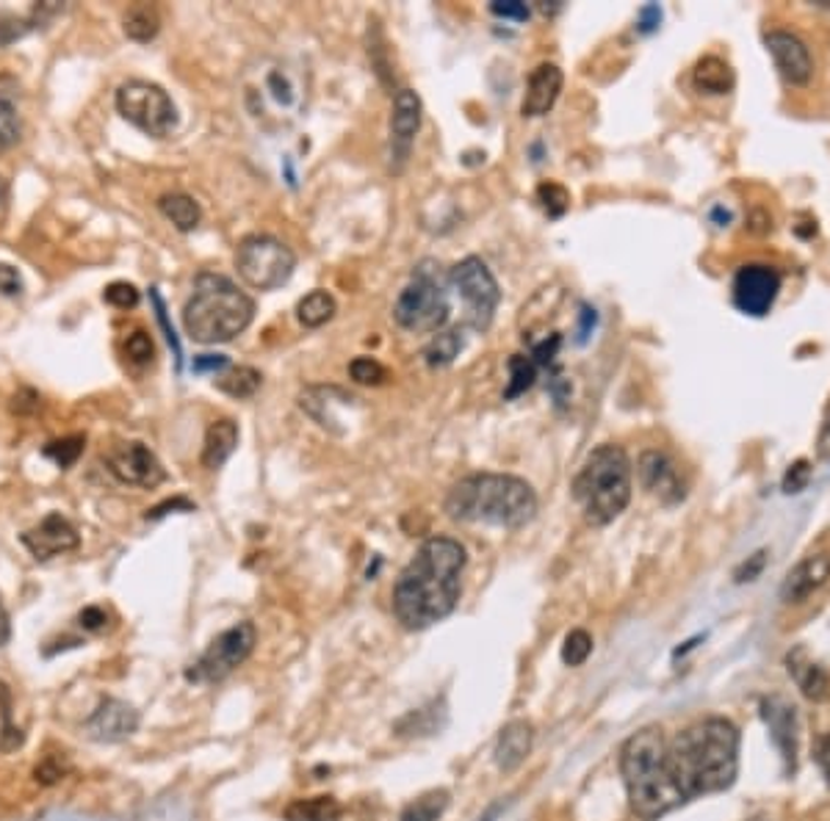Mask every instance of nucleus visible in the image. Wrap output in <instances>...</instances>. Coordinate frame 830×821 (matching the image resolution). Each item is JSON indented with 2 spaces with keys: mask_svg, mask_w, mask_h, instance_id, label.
<instances>
[{
  "mask_svg": "<svg viewBox=\"0 0 830 821\" xmlns=\"http://www.w3.org/2000/svg\"><path fill=\"white\" fill-rule=\"evenodd\" d=\"M466 565V547L452 536H432L419 547L394 587V614L407 631H424L455 612Z\"/></svg>",
  "mask_w": 830,
  "mask_h": 821,
  "instance_id": "obj_1",
  "label": "nucleus"
},
{
  "mask_svg": "<svg viewBox=\"0 0 830 821\" xmlns=\"http://www.w3.org/2000/svg\"><path fill=\"white\" fill-rule=\"evenodd\" d=\"M667 761L684 799L729 792L739 774V731L723 716L698 722L670 741Z\"/></svg>",
  "mask_w": 830,
  "mask_h": 821,
  "instance_id": "obj_2",
  "label": "nucleus"
},
{
  "mask_svg": "<svg viewBox=\"0 0 830 821\" xmlns=\"http://www.w3.org/2000/svg\"><path fill=\"white\" fill-rule=\"evenodd\" d=\"M446 512L460 523L524 529L538 515V495L532 484L509 473H473L448 490Z\"/></svg>",
  "mask_w": 830,
  "mask_h": 821,
  "instance_id": "obj_3",
  "label": "nucleus"
},
{
  "mask_svg": "<svg viewBox=\"0 0 830 821\" xmlns=\"http://www.w3.org/2000/svg\"><path fill=\"white\" fill-rule=\"evenodd\" d=\"M621 774L628 805L642 821H659L684 805L667 761V738L659 727H642L621 747Z\"/></svg>",
  "mask_w": 830,
  "mask_h": 821,
  "instance_id": "obj_4",
  "label": "nucleus"
},
{
  "mask_svg": "<svg viewBox=\"0 0 830 821\" xmlns=\"http://www.w3.org/2000/svg\"><path fill=\"white\" fill-rule=\"evenodd\" d=\"M255 318V302L221 274L203 271L185 299L183 329L197 343H228Z\"/></svg>",
  "mask_w": 830,
  "mask_h": 821,
  "instance_id": "obj_5",
  "label": "nucleus"
},
{
  "mask_svg": "<svg viewBox=\"0 0 830 821\" xmlns=\"http://www.w3.org/2000/svg\"><path fill=\"white\" fill-rule=\"evenodd\" d=\"M570 490L587 523L610 526L631 500V459L615 443H603L587 454Z\"/></svg>",
  "mask_w": 830,
  "mask_h": 821,
  "instance_id": "obj_6",
  "label": "nucleus"
},
{
  "mask_svg": "<svg viewBox=\"0 0 830 821\" xmlns=\"http://www.w3.org/2000/svg\"><path fill=\"white\" fill-rule=\"evenodd\" d=\"M432 263H421L399 293L394 304V318L401 329L416 335H437L452 316V299H448V277L430 268Z\"/></svg>",
  "mask_w": 830,
  "mask_h": 821,
  "instance_id": "obj_7",
  "label": "nucleus"
},
{
  "mask_svg": "<svg viewBox=\"0 0 830 821\" xmlns=\"http://www.w3.org/2000/svg\"><path fill=\"white\" fill-rule=\"evenodd\" d=\"M302 102H305V95H302L297 75L282 64H266L246 84V106L263 125H272V122L288 125L299 117Z\"/></svg>",
  "mask_w": 830,
  "mask_h": 821,
  "instance_id": "obj_8",
  "label": "nucleus"
},
{
  "mask_svg": "<svg viewBox=\"0 0 830 821\" xmlns=\"http://www.w3.org/2000/svg\"><path fill=\"white\" fill-rule=\"evenodd\" d=\"M448 288L460 297L462 302V324L477 333H488L493 318H496L502 291L482 257H462L460 263L448 268Z\"/></svg>",
  "mask_w": 830,
  "mask_h": 821,
  "instance_id": "obj_9",
  "label": "nucleus"
},
{
  "mask_svg": "<svg viewBox=\"0 0 830 821\" xmlns=\"http://www.w3.org/2000/svg\"><path fill=\"white\" fill-rule=\"evenodd\" d=\"M236 268H239L241 280L255 291H275L291 280L297 255L291 252V246L282 244L275 236L255 232V236L241 239L239 250H236Z\"/></svg>",
  "mask_w": 830,
  "mask_h": 821,
  "instance_id": "obj_10",
  "label": "nucleus"
},
{
  "mask_svg": "<svg viewBox=\"0 0 830 821\" xmlns=\"http://www.w3.org/2000/svg\"><path fill=\"white\" fill-rule=\"evenodd\" d=\"M117 111L122 113V120L153 138H167L178 128V108L172 97L158 84L139 77L125 81L117 89Z\"/></svg>",
  "mask_w": 830,
  "mask_h": 821,
  "instance_id": "obj_11",
  "label": "nucleus"
},
{
  "mask_svg": "<svg viewBox=\"0 0 830 821\" xmlns=\"http://www.w3.org/2000/svg\"><path fill=\"white\" fill-rule=\"evenodd\" d=\"M255 639L257 631L250 619L236 623L233 628L221 631L219 637L208 644V650H205L197 664L185 673V678L192 680V684H219V680L233 675L236 669L250 659V653L255 650Z\"/></svg>",
  "mask_w": 830,
  "mask_h": 821,
  "instance_id": "obj_12",
  "label": "nucleus"
},
{
  "mask_svg": "<svg viewBox=\"0 0 830 821\" xmlns=\"http://www.w3.org/2000/svg\"><path fill=\"white\" fill-rule=\"evenodd\" d=\"M731 293H734L736 310H742L745 316L761 318L770 313L781 293V274L765 263H747L736 271Z\"/></svg>",
  "mask_w": 830,
  "mask_h": 821,
  "instance_id": "obj_13",
  "label": "nucleus"
},
{
  "mask_svg": "<svg viewBox=\"0 0 830 821\" xmlns=\"http://www.w3.org/2000/svg\"><path fill=\"white\" fill-rule=\"evenodd\" d=\"M106 464L122 484H131V487L153 490L167 482L161 459L149 451L144 443H120V446L108 451Z\"/></svg>",
  "mask_w": 830,
  "mask_h": 821,
  "instance_id": "obj_14",
  "label": "nucleus"
},
{
  "mask_svg": "<svg viewBox=\"0 0 830 821\" xmlns=\"http://www.w3.org/2000/svg\"><path fill=\"white\" fill-rule=\"evenodd\" d=\"M761 720L770 731L772 745L781 752L786 772L797 769V747H801V720H797L795 702L783 695H770L761 700Z\"/></svg>",
  "mask_w": 830,
  "mask_h": 821,
  "instance_id": "obj_15",
  "label": "nucleus"
},
{
  "mask_svg": "<svg viewBox=\"0 0 830 821\" xmlns=\"http://www.w3.org/2000/svg\"><path fill=\"white\" fill-rule=\"evenodd\" d=\"M767 50H770L775 70L781 72L783 81L792 86H808L814 77V56L808 45L792 31H770L765 36Z\"/></svg>",
  "mask_w": 830,
  "mask_h": 821,
  "instance_id": "obj_16",
  "label": "nucleus"
},
{
  "mask_svg": "<svg viewBox=\"0 0 830 821\" xmlns=\"http://www.w3.org/2000/svg\"><path fill=\"white\" fill-rule=\"evenodd\" d=\"M421 117H424L421 97L407 86L396 92L394 111H390V158L396 161V172L410 158L412 142H416V133L421 128Z\"/></svg>",
  "mask_w": 830,
  "mask_h": 821,
  "instance_id": "obj_17",
  "label": "nucleus"
},
{
  "mask_svg": "<svg viewBox=\"0 0 830 821\" xmlns=\"http://www.w3.org/2000/svg\"><path fill=\"white\" fill-rule=\"evenodd\" d=\"M23 545L28 547L31 556L39 562H48L53 556L67 554V551H75L81 545V536L75 531V526L67 518H61L59 512H50L48 518L39 520L34 529L23 531Z\"/></svg>",
  "mask_w": 830,
  "mask_h": 821,
  "instance_id": "obj_18",
  "label": "nucleus"
},
{
  "mask_svg": "<svg viewBox=\"0 0 830 821\" xmlns=\"http://www.w3.org/2000/svg\"><path fill=\"white\" fill-rule=\"evenodd\" d=\"M86 736L95 738V741H106V745H115V741H125L128 736H133L139 727V711L133 705L122 700H103L95 709V714L86 720Z\"/></svg>",
  "mask_w": 830,
  "mask_h": 821,
  "instance_id": "obj_19",
  "label": "nucleus"
},
{
  "mask_svg": "<svg viewBox=\"0 0 830 821\" xmlns=\"http://www.w3.org/2000/svg\"><path fill=\"white\" fill-rule=\"evenodd\" d=\"M565 86V72L551 61H543L532 70L529 81H526L524 102H520V113L524 117H545L551 108L556 106Z\"/></svg>",
  "mask_w": 830,
  "mask_h": 821,
  "instance_id": "obj_20",
  "label": "nucleus"
},
{
  "mask_svg": "<svg viewBox=\"0 0 830 821\" xmlns=\"http://www.w3.org/2000/svg\"><path fill=\"white\" fill-rule=\"evenodd\" d=\"M637 473L642 487H646L648 493L659 495L664 504H678V500H684V495H687L684 493L682 479H678V471H675L673 459L664 451L642 454L637 464Z\"/></svg>",
  "mask_w": 830,
  "mask_h": 821,
  "instance_id": "obj_21",
  "label": "nucleus"
},
{
  "mask_svg": "<svg viewBox=\"0 0 830 821\" xmlns=\"http://www.w3.org/2000/svg\"><path fill=\"white\" fill-rule=\"evenodd\" d=\"M830 578V554H811L803 562H797L792 570L786 572L781 583V601L783 603H803L822 590Z\"/></svg>",
  "mask_w": 830,
  "mask_h": 821,
  "instance_id": "obj_22",
  "label": "nucleus"
},
{
  "mask_svg": "<svg viewBox=\"0 0 830 821\" xmlns=\"http://www.w3.org/2000/svg\"><path fill=\"white\" fill-rule=\"evenodd\" d=\"M532 741L534 731L526 720H513L509 725H504L502 733H498L496 750H493V761H496L498 772H515L532 752Z\"/></svg>",
  "mask_w": 830,
  "mask_h": 821,
  "instance_id": "obj_23",
  "label": "nucleus"
},
{
  "mask_svg": "<svg viewBox=\"0 0 830 821\" xmlns=\"http://www.w3.org/2000/svg\"><path fill=\"white\" fill-rule=\"evenodd\" d=\"M786 669L789 675L795 678L797 689H801L808 700L811 702L830 700V673L808 659L806 648H795L786 655Z\"/></svg>",
  "mask_w": 830,
  "mask_h": 821,
  "instance_id": "obj_24",
  "label": "nucleus"
},
{
  "mask_svg": "<svg viewBox=\"0 0 830 821\" xmlns=\"http://www.w3.org/2000/svg\"><path fill=\"white\" fill-rule=\"evenodd\" d=\"M236 446H239V423L230 421V418L214 421L208 426V432H205L203 468H208V471L221 468V464L233 457Z\"/></svg>",
  "mask_w": 830,
  "mask_h": 821,
  "instance_id": "obj_25",
  "label": "nucleus"
},
{
  "mask_svg": "<svg viewBox=\"0 0 830 821\" xmlns=\"http://www.w3.org/2000/svg\"><path fill=\"white\" fill-rule=\"evenodd\" d=\"M695 89L703 95H729L736 84V75L731 64L720 56H703L693 70Z\"/></svg>",
  "mask_w": 830,
  "mask_h": 821,
  "instance_id": "obj_26",
  "label": "nucleus"
},
{
  "mask_svg": "<svg viewBox=\"0 0 830 821\" xmlns=\"http://www.w3.org/2000/svg\"><path fill=\"white\" fill-rule=\"evenodd\" d=\"M20 138L17 84L12 77H0V153L14 147Z\"/></svg>",
  "mask_w": 830,
  "mask_h": 821,
  "instance_id": "obj_27",
  "label": "nucleus"
},
{
  "mask_svg": "<svg viewBox=\"0 0 830 821\" xmlns=\"http://www.w3.org/2000/svg\"><path fill=\"white\" fill-rule=\"evenodd\" d=\"M344 808L335 797H308V799H293L286 810H282V819L286 821H338L341 819Z\"/></svg>",
  "mask_w": 830,
  "mask_h": 821,
  "instance_id": "obj_28",
  "label": "nucleus"
},
{
  "mask_svg": "<svg viewBox=\"0 0 830 821\" xmlns=\"http://www.w3.org/2000/svg\"><path fill=\"white\" fill-rule=\"evenodd\" d=\"M158 210H161L180 232H192L194 227L200 225V205L194 203V197L180 194V191L164 194V197L158 200Z\"/></svg>",
  "mask_w": 830,
  "mask_h": 821,
  "instance_id": "obj_29",
  "label": "nucleus"
},
{
  "mask_svg": "<svg viewBox=\"0 0 830 821\" xmlns=\"http://www.w3.org/2000/svg\"><path fill=\"white\" fill-rule=\"evenodd\" d=\"M122 28H125L128 39L133 43H149L156 39V34L161 31V17H158L156 7H147V3H136L125 12L122 17Z\"/></svg>",
  "mask_w": 830,
  "mask_h": 821,
  "instance_id": "obj_30",
  "label": "nucleus"
},
{
  "mask_svg": "<svg viewBox=\"0 0 830 821\" xmlns=\"http://www.w3.org/2000/svg\"><path fill=\"white\" fill-rule=\"evenodd\" d=\"M335 310H338V304H335L333 293L327 291H311L308 297L299 299L297 304V318L302 327L308 329H318L324 327V324L329 322V318L335 316Z\"/></svg>",
  "mask_w": 830,
  "mask_h": 821,
  "instance_id": "obj_31",
  "label": "nucleus"
},
{
  "mask_svg": "<svg viewBox=\"0 0 830 821\" xmlns=\"http://www.w3.org/2000/svg\"><path fill=\"white\" fill-rule=\"evenodd\" d=\"M261 371L250 369V365H230L225 374H216L214 385L219 387L221 394L233 396V399H250V396L257 394V387H261Z\"/></svg>",
  "mask_w": 830,
  "mask_h": 821,
  "instance_id": "obj_32",
  "label": "nucleus"
},
{
  "mask_svg": "<svg viewBox=\"0 0 830 821\" xmlns=\"http://www.w3.org/2000/svg\"><path fill=\"white\" fill-rule=\"evenodd\" d=\"M59 7H50V3H43V7H34V12L28 17H17L12 12H0V48L3 45H12L14 39H23L28 31H34L36 25L43 23L45 14H56Z\"/></svg>",
  "mask_w": 830,
  "mask_h": 821,
  "instance_id": "obj_33",
  "label": "nucleus"
},
{
  "mask_svg": "<svg viewBox=\"0 0 830 821\" xmlns=\"http://www.w3.org/2000/svg\"><path fill=\"white\" fill-rule=\"evenodd\" d=\"M448 802H452V794H448L446 788L426 792L421 794L416 802H410L405 810H401L399 821H437L443 813H446Z\"/></svg>",
  "mask_w": 830,
  "mask_h": 821,
  "instance_id": "obj_34",
  "label": "nucleus"
},
{
  "mask_svg": "<svg viewBox=\"0 0 830 821\" xmlns=\"http://www.w3.org/2000/svg\"><path fill=\"white\" fill-rule=\"evenodd\" d=\"M507 365H509V385L507 390H504V399L513 401L534 385V379H538V363H534L532 358H526V354H513Z\"/></svg>",
  "mask_w": 830,
  "mask_h": 821,
  "instance_id": "obj_35",
  "label": "nucleus"
},
{
  "mask_svg": "<svg viewBox=\"0 0 830 821\" xmlns=\"http://www.w3.org/2000/svg\"><path fill=\"white\" fill-rule=\"evenodd\" d=\"M462 349V338L457 329H448V333H437L432 338V343L424 349V358L430 369H443V365L455 363V358Z\"/></svg>",
  "mask_w": 830,
  "mask_h": 821,
  "instance_id": "obj_36",
  "label": "nucleus"
},
{
  "mask_svg": "<svg viewBox=\"0 0 830 821\" xmlns=\"http://www.w3.org/2000/svg\"><path fill=\"white\" fill-rule=\"evenodd\" d=\"M437 702H432L430 709H419V711H412V714H407L405 720L396 725V733L399 736H432V733H437L443 727V722H437ZM441 716H446L441 711Z\"/></svg>",
  "mask_w": 830,
  "mask_h": 821,
  "instance_id": "obj_37",
  "label": "nucleus"
},
{
  "mask_svg": "<svg viewBox=\"0 0 830 821\" xmlns=\"http://www.w3.org/2000/svg\"><path fill=\"white\" fill-rule=\"evenodd\" d=\"M84 446H86L84 435H70V437H61V440L48 443L43 454L48 459H53L59 468H72V464L79 462L81 454H84Z\"/></svg>",
  "mask_w": 830,
  "mask_h": 821,
  "instance_id": "obj_38",
  "label": "nucleus"
},
{
  "mask_svg": "<svg viewBox=\"0 0 830 821\" xmlns=\"http://www.w3.org/2000/svg\"><path fill=\"white\" fill-rule=\"evenodd\" d=\"M592 653V637L581 628L570 631L565 637V644H562V661L568 664V667H581Z\"/></svg>",
  "mask_w": 830,
  "mask_h": 821,
  "instance_id": "obj_39",
  "label": "nucleus"
},
{
  "mask_svg": "<svg viewBox=\"0 0 830 821\" xmlns=\"http://www.w3.org/2000/svg\"><path fill=\"white\" fill-rule=\"evenodd\" d=\"M538 203L543 205L545 214H549L551 219H560V216L570 208V194H568V189H565V185L551 183L549 180V183H540Z\"/></svg>",
  "mask_w": 830,
  "mask_h": 821,
  "instance_id": "obj_40",
  "label": "nucleus"
},
{
  "mask_svg": "<svg viewBox=\"0 0 830 821\" xmlns=\"http://www.w3.org/2000/svg\"><path fill=\"white\" fill-rule=\"evenodd\" d=\"M349 376L360 385H383L388 379V369L383 363H376L374 358H354L349 363Z\"/></svg>",
  "mask_w": 830,
  "mask_h": 821,
  "instance_id": "obj_41",
  "label": "nucleus"
},
{
  "mask_svg": "<svg viewBox=\"0 0 830 821\" xmlns=\"http://www.w3.org/2000/svg\"><path fill=\"white\" fill-rule=\"evenodd\" d=\"M125 354H128V360H131V363H136V365L153 363V358H156V346H153V338H149L144 329H136L133 335H128Z\"/></svg>",
  "mask_w": 830,
  "mask_h": 821,
  "instance_id": "obj_42",
  "label": "nucleus"
},
{
  "mask_svg": "<svg viewBox=\"0 0 830 821\" xmlns=\"http://www.w3.org/2000/svg\"><path fill=\"white\" fill-rule=\"evenodd\" d=\"M811 462L808 459H795V462L789 464L786 473H783V493L786 495H797L808 487L811 482Z\"/></svg>",
  "mask_w": 830,
  "mask_h": 821,
  "instance_id": "obj_43",
  "label": "nucleus"
},
{
  "mask_svg": "<svg viewBox=\"0 0 830 821\" xmlns=\"http://www.w3.org/2000/svg\"><path fill=\"white\" fill-rule=\"evenodd\" d=\"M103 299H106L111 307L128 310V307H136L139 304V291H136V286H131V282H111V286L103 291Z\"/></svg>",
  "mask_w": 830,
  "mask_h": 821,
  "instance_id": "obj_44",
  "label": "nucleus"
},
{
  "mask_svg": "<svg viewBox=\"0 0 830 821\" xmlns=\"http://www.w3.org/2000/svg\"><path fill=\"white\" fill-rule=\"evenodd\" d=\"M70 772V763H67L64 756H48L43 758V763L34 769V777L39 780V783H45V786H50V783H59L64 774Z\"/></svg>",
  "mask_w": 830,
  "mask_h": 821,
  "instance_id": "obj_45",
  "label": "nucleus"
},
{
  "mask_svg": "<svg viewBox=\"0 0 830 821\" xmlns=\"http://www.w3.org/2000/svg\"><path fill=\"white\" fill-rule=\"evenodd\" d=\"M765 567H767V551H756V554L747 556V559L742 562L739 567H736V570H734V581L736 583L756 581V578H759L761 572H765Z\"/></svg>",
  "mask_w": 830,
  "mask_h": 821,
  "instance_id": "obj_46",
  "label": "nucleus"
},
{
  "mask_svg": "<svg viewBox=\"0 0 830 821\" xmlns=\"http://www.w3.org/2000/svg\"><path fill=\"white\" fill-rule=\"evenodd\" d=\"M490 12L504 20H520V23L529 20V7L518 0H496V3H490Z\"/></svg>",
  "mask_w": 830,
  "mask_h": 821,
  "instance_id": "obj_47",
  "label": "nucleus"
},
{
  "mask_svg": "<svg viewBox=\"0 0 830 821\" xmlns=\"http://www.w3.org/2000/svg\"><path fill=\"white\" fill-rule=\"evenodd\" d=\"M814 761H817L825 783L830 786V733H822V736H817V741H814Z\"/></svg>",
  "mask_w": 830,
  "mask_h": 821,
  "instance_id": "obj_48",
  "label": "nucleus"
},
{
  "mask_svg": "<svg viewBox=\"0 0 830 821\" xmlns=\"http://www.w3.org/2000/svg\"><path fill=\"white\" fill-rule=\"evenodd\" d=\"M0 293H7V297L23 293V280H20L17 268L7 266V263H0Z\"/></svg>",
  "mask_w": 830,
  "mask_h": 821,
  "instance_id": "obj_49",
  "label": "nucleus"
},
{
  "mask_svg": "<svg viewBox=\"0 0 830 821\" xmlns=\"http://www.w3.org/2000/svg\"><path fill=\"white\" fill-rule=\"evenodd\" d=\"M106 619H108L106 612H103L100 606H89L81 612L79 623L81 628H86V631H103V628H106Z\"/></svg>",
  "mask_w": 830,
  "mask_h": 821,
  "instance_id": "obj_50",
  "label": "nucleus"
},
{
  "mask_svg": "<svg viewBox=\"0 0 830 821\" xmlns=\"http://www.w3.org/2000/svg\"><path fill=\"white\" fill-rule=\"evenodd\" d=\"M659 23H662V9H659L657 3H648V7L639 9V31H642V34L657 31Z\"/></svg>",
  "mask_w": 830,
  "mask_h": 821,
  "instance_id": "obj_51",
  "label": "nucleus"
},
{
  "mask_svg": "<svg viewBox=\"0 0 830 821\" xmlns=\"http://www.w3.org/2000/svg\"><path fill=\"white\" fill-rule=\"evenodd\" d=\"M230 369V360L225 358V354H203V358L194 360V371L197 374H203V371H214V374H219V371H228Z\"/></svg>",
  "mask_w": 830,
  "mask_h": 821,
  "instance_id": "obj_52",
  "label": "nucleus"
},
{
  "mask_svg": "<svg viewBox=\"0 0 830 821\" xmlns=\"http://www.w3.org/2000/svg\"><path fill=\"white\" fill-rule=\"evenodd\" d=\"M172 509H183V512H192L194 504L192 500H185V498H175V500H167V504H158L153 512H147V520H158L164 518V515H169Z\"/></svg>",
  "mask_w": 830,
  "mask_h": 821,
  "instance_id": "obj_53",
  "label": "nucleus"
},
{
  "mask_svg": "<svg viewBox=\"0 0 830 821\" xmlns=\"http://www.w3.org/2000/svg\"><path fill=\"white\" fill-rule=\"evenodd\" d=\"M750 232H756V236H765V232H772V216L767 214V210H756V214L750 216Z\"/></svg>",
  "mask_w": 830,
  "mask_h": 821,
  "instance_id": "obj_54",
  "label": "nucleus"
},
{
  "mask_svg": "<svg viewBox=\"0 0 830 821\" xmlns=\"http://www.w3.org/2000/svg\"><path fill=\"white\" fill-rule=\"evenodd\" d=\"M581 318H585V324H581L579 343H585L587 335H590V329L596 327V310H590V307H587V304H585V307H581Z\"/></svg>",
  "mask_w": 830,
  "mask_h": 821,
  "instance_id": "obj_55",
  "label": "nucleus"
},
{
  "mask_svg": "<svg viewBox=\"0 0 830 821\" xmlns=\"http://www.w3.org/2000/svg\"><path fill=\"white\" fill-rule=\"evenodd\" d=\"M819 457H830V415L825 418L822 432H819Z\"/></svg>",
  "mask_w": 830,
  "mask_h": 821,
  "instance_id": "obj_56",
  "label": "nucleus"
},
{
  "mask_svg": "<svg viewBox=\"0 0 830 821\" xmlns=\"http://www.w3.org/2000/svg\"><path fill=\"white\" fill-rule=\"evenodd\" d=\"M9 637H12V623H9L7 608H3V603H0V648L9 642Z\"/></svg>",
  "mask_w": 830,
  "mask_h": 821,
  "instance_id": "obj_57",
  "label": "nucleus"
},
{
  "mask_svg": "<svg viewBox=\"0 0 830 821\" xmlns=\"http://www.w3.org/2000/svg\"><path fill=\"white\" fill-rule=\"evenodd\" d=\"M3 197H7V183L0 180V200H3Z\"/></svg>",
  "mask_w": 830,
  "mask_h": 821,
  "instance_id": "obj_58",
  "label": "nucleus"
},
{
  "mask_svg": "<svg viewBox=\"0 0 830 821\" xmlns=\"http://www.w3.org/2000/svg\"><path fill=\"white\" fill-rule=\"evenodd\" d=\"M750 821H772V819H770V816H753Z\"/></svg>",
  "mask_w": 830,
  "mask_h": 821,
  "instance_id": "obj_59",
  "label": "nucleus"
},
{
  "mask_svg": "<svg viewBox=\"0 0 830 821\" xmlns=\"http://www.w3.org/2000/svg\"><path fill=\"white\" fill-rule=\"evenodd\" d=\"M822 7H828V9H830V0H822Z\"/></svg>",
  "mask_w": 830,
  "mask_h": 821,
  "instance_id": "obj_60",
  "label": "nucleus"
}]
</instances>
